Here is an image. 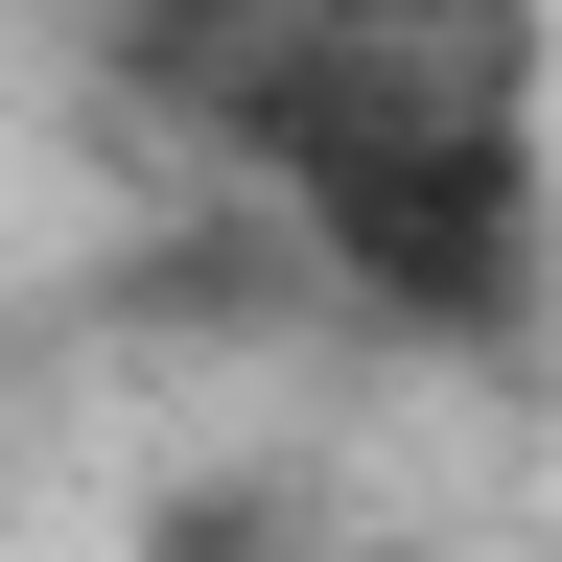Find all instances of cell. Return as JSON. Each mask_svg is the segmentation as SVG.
<instances>
[{
  "mask_svg": "<svg viewBox=\"0 0 562 562\" xmlns=\"http://www.w3.org/2000/svg\"><path fill=\"white\" fill-rule=\"evenodd\" d=\"M539 47H562V0H258L235 70H211V140L281 188V235H305L375 328L516 351L539 258H562Z\"/></svg>",
  "mask_w": 562,
  "mask_h": 562,
  "instance_id": "1",
  "label": "cell"
}]
</instances>
